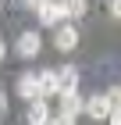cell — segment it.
I'll return each mask as SVG.
<instances>
[{"mask_svg":"<svg viewBox=\"0 0 121 125\" xmlns=\"http://www.w3.org/2000/svg\"><path fill=\"white\" fill-rule=\"evenodd\" d=\"M14 50H18V57H25V61L39 57V50H43V36H39L36 29L18 32V39H14Z\"/></svg>","mask_w":121,"mask_h":125,"instance_id":"obj_1","label":"cell"},{"mask_svg":"<svg viewBox=\"0 0 121 125\" xmlns=\"http://www.w3.org/2000/svg\"><path fill=\"white\" fill-rule=\"evenodd\" d=\"M36 18H39V25H61V21L68 18L64 0H43V7L36 11Z\"/></svg>","mask_w":121,"mask_h":125,"instance_id":"obj_2","label":"cell"},{"mask_svg":"<svg viewBox=\"0 0 121 125\" xmlns=\"http://www.w3.org/2000/svg\"><path fill=\"white\" fill-rule=\"evenodd\" d=\"M14 89H18V96H21V100H28V104L43 96V89H39V75H36V72H25V75H18Z\"/></svg>","mask_w":121,"mask_h":125,"instance_id":"obj_3","label":"cell"},{"mask_svg":"<svg viewBox=\"0 0 121 125\" xmlns=\"http://www.w3.org/2000/svg\"><path fill=\"white\" fill-rule=\"evenodd\" d=\"M82 111L93 118V122H107V115H111V100H107V93H93V96L82 104Z\"/></svg>","mask_w":121,"mask_h":125,"instance_id":"obj_4","label":"cell"},{"mask_svg":"<svg viewBox=\"0 0 121 125\" xmlns=\"http://www.w3.org/2000/svg\"><path fill=\"white\" fill-rule=\"evenodd\" d=\"M54 47L57 50H75L78 47V25H64V21H61V25H57V32H54Z\"/></svg>","mask_w":121,"mask_h":125,"instance_id":"obj_5","label":"cell"},{"mask_svg":"<svg viewBox=\"0 0 121 125\" xmlns=\"http://www.w3.org/2000/svg\"><path fill=\"white\" fill-rule=\"evenodd\" d=\"M25 122L28 125H47L50 122V107H47V96H39V100H32L25 111Z\"/></svg>","mask_w":121,"mask_h":125,"instance_id":"obj_6","label":"cell"},{"mask_svg":"<svg viewBox=\"0 0 121 125\" xmlns=\"http://www.w3.org/2000/svg\"><path fill=\"white\" fill-rule=\"evenodd\" d=\"M61 96V115H68V118H75L78 111H82V96H78V89H68V93H57Z\"/></svg>","mask_w":121,"mask_h":125,"instance_id":"obj_7","label":"cell"},{"mask_svg":"<svg viewBox=\"0 0 121 125\" xmlns=\"http://www.w3.org/2000/svg\"><path fill=\"white\" fill-rule=\"evenodd\" d=\"M36 75H39V89H43V96H57V93H61L57 68H43V72H36Z\"/></svg>","mask_w":121,"mask_h":125,"instance_id":"obj_8","label":"cell"},{"mask_svg":"<svg viewBox=\"0 0 121 125\" xmlns=\"http://www.w3.org/2000/svg\"><path fill=\"white\" fill-rule=\"evenodd\" d=\"M57 82H61V93H68V89H78V68H75V64L57 68Z\"/></svg>","mask_w":121,"mask_h":125,"instance_id":"obj_9","label":"cell"},{"mask_svg":"<svg viewBox=\"0 0 121 125\" xmlns=\"http://www.w3.org/2000/svg\"><path fill=\"white\" fill-rule=\"evenodd\" d=\"M64 11H68V18H82L85 14V0H64Z\"/></svg>","mask_w":121,"mask_h":125,"instance_id":"obj_10","label":"cell"},{"mask_svg":"<svg viewBox=\"0 0 121 125\" xmlns=\"http://www.w3.org/2000/svg\"><path fill=\"white\" fill-rule=\"evenodd\" d=\"M107 100H111V107H121V86H111V89H107Z\"/></svg>","mask_w":121,"mask_h":125,"instance_id":"obj_11","label":"cell"},{"mask_svg":"<svg viewBox=\"0 0 121 125\" xmlns=\"http://www.w3.org/2000/svg\"><path fill=\"white\" fill-rule=\"evenodd\" d=\"M107 125H121V107H111V115H107Z\"/></svg>","mask_w":121,"mask_h":125,"instance_id":"obj_12","label":"cell"},{"mask_svg":"<svg viewBox=\"0 0 121 125\" xmlns=\"http://www.w3.org/2000/svg\"><path fill=\"white\" fill-rule=\"evenodd\" d=\"M47 125H75V118H68V115H57V118H50Z\"/></svg>","mask_w":121,"mask_h":125,"instance_id":"obj_13","label":"cell"},{"mask_svg":"<svg viewBox=\"0 0 121 125\" xmlns=\"http://www.w3.org/2000/svg\"><path fill=\"white\" fill-rule=\"evenodd\" d=\"M21 7H28V11H39V7H43V0H21Z\"/></svg>","mask_w":121,"mask_h":125,"instance_id":"obj_14","label":"cell"},{"mask_svg":"<svg viewBox=\"0 0 121 125\" xmlns=\"http://www.w3.org/2000/svg\"><path fill=\"white\" fill-rule=\"evenodd\" d=\"M7 115V93H4V89H0V118Z\"/></svg>","mask_w":121,"mask_h":125,"instance_id":"obj_15","label":"cell"},{"mask_svg":"<svg viewBox=\"0 0 121 125\" xmlns=\"http://www.w3.org/2000/svg\"><path fill=\"white\" fill-rule=\"evenodd\" d=\"M111 14H114V18H121V0H111Z\"/></svg>","mask_w":121,"mask_h":125,"instance_id":"obj_16","label":"cell"},{"mask_svg":"<svg viewBox=\"0 0 121 125\" xmlns=\"http://www.w3.org/2000/svg\"><path fill=\"white\" fill-rule=\"evenodd\" d=\"M4 54H7V43H4V39H0V61H4Z\"/></svg>","mask_w":121,"mask_h":125,"instance_id":"obj_17","label":"cell"},{"mask_svg":"<svg viewBox=\"0 0 121 125\" xmlns=\"http://www.w3.org/2000/svg\"><path fill=\"white\" fill-rule=\"evenodd\" d=\"M0 4H4V0H0Z\"/></svg>","mask_w":121,"mask_h":125,"instance_id":"obj_18","label":"cell"}]
</instances>
